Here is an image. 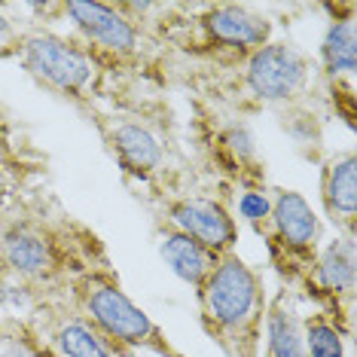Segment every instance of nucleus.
<instances>
[{"label":"nucleus","mask_w":357,"mask_h":357,"mask_svg":"<svg viewBox=\"0 0 357 357\" xmlns=\"http://www.w3.org/2000/svg\"><path fill=\"white\" fill-rule=\"evenodd\" d=\"M263 333H266V357H308L303 321H299V312L287 290H281L266 305Z\"/></svg>","instance_id":"4468645a"},{"label":"nucleus","mask_w":357,"mask_h":357,"mask_svg":"<svg viewBox=\"0 0 357 357\" xmlns=\"http://www.w3.org/2000/svg\"><path fill=\"white\" fill-rule=\"evenodd\" d=\"M110 150L119 168L132 177H150L162 165V144L159 137L141 123H116L107 135Z\"/></svg>","instance_id":"9b49d317"},{"label":"nucleus","mask_w":357,"mask_h":357,"mask_svg":"<svg viewBox=\"0 0 357 357\" xmlns=\"http://www.w3.org/2000/svg\"><path fill=\"white\" fill-rule=\"evenodd\" d=\"M202 28L211 43L226 46V50H259L269 43L272 25L266 15H259L248 6H214L202 15Z\"/></svg>","instance_id":"1a4fd4ad"},{"label":"nucleus","mask_w":357,"mask_h":357,"mask_svg":"<svg viewBox=\"0 0 357 357\" xmlns=\"http://www.w3.org/2000/svg\"><path fill=\"white\" fill-rule=\"evenodd\" d=\"M0 257H3L6 269L25 284L43 281L59 269L52 241L31 223H15L0 235Z\"/></svg>","instance_id":"6e6552de"},{"label":"nucleus","mask_w":357,"mask_h":357,"mask_svg":"<svg viewBox=\"0 0 357 357\" xmlns=\"http://www.w3.org/2000/svg\"><path fill=\"white\" fill-rule=\"evenodd\" d=\"M321 202L327 217L351 238L357 217V159L354 153H336L321 172Z\"/></svg>","instance_id":"9d476101"},{"label":"nucleus","mask_w":357,"mask_h":357,"mask_svg":"<svg viewBox=\"0 0 357 357\" xmlns=\"http://www.w3.org/2000/svg\"><path fill=\"white\" fill-rule=\"evenodd\" d=\"M6 43H15V28H13V22L0 13V46H6Z\"/></svg>","instance_id":"412c9836"},{"label":"nucleus","mask_w":357,"mask_h":357,"mask_svg":"<svg viewBox=\"0 0 357 357\" xmlns=\"http://www.w3.org/2000/svg\"><path fill=\"white\" fill-rule=\"evenodd\" d=\"M321 250V217L296 190H278L269 214V254L290 281L305 278Z\"/></svg>","instance_id":"f03ea898"},{"label":"nucleus","mask_w":357,"mask_h":357,"mask_svg":"<svg viewBox=\"0 0 357 357\" xmlns=\"http://www.w3.org/2000/svg\"><path fill=\"white\" fill-rule=\"evenodd\" d=\"M64 13L70 15V22L77 25L79 34H83L89 43L98 46V50L110 52V55H132L137 50L135 22L119 13L116 6L74 0V3L64 6Z\"/></svg>","instance_id":"0eeeda50"},{"label":"nucleus","mask_w":357,"mask_h":357,"mask_svg":"<svg viewBox=\"0 0 357 357\" xmlns=\"http://www.w3.org/2000/svg\"><path fill=\"white\" fill-rule=\"evenodd\" d=\"M220 150L223 156H229V162L238 168H250L257 165V147H254V135L248 132L245 126H232L220 135Z\"/></svg>","instance_id":"a211bd4d"},{"label":"nucleus","mask_w":357,"mask_h":357,"mask_svg":"<svg viewBox=\"0 0 357 357\" xmlns=\"http://www.w3.org/2000/svg\"><path fill=\"white\" fill-rule=\"evenodd\" d=\"M159 257L165 259V266L172 269L183 284H190L192 290H202V284L208 281L211 269L217 266V259L211 250H205L199 241H192L190 235H183L174 226H165L159 232Z\"/></svg>","instance_id":"ddd939ff"},{"label":"nucleus","mask_w":357,"mask_h":357,"mask_svg":"<svg viewBox=\"0 0 357 357\" xmlns=\"http://www.w3.org/2000/svg\"><path fill=\"white\" fill-rule=\"evenodd\" d=\"M55 348L61 357H110V342L86 321H64L55 330Z\"/></svg>","instance_id":"dca6fc26"},{"label":"nucleus","mask_w":357,"mask_h":357,"mask_svg":"<svg viewBox=\"0 0 357 357\" xmlns=\"http://www.w3.org/2000/svg\"><path fill=\"white\" fill-rule=\"evenodd\" d=\"M34 303L31 287L25 281H0V308H13V312H25Z\"/></svg>","instance_id":"aec40b11"},{"label":"nucleus","mask_w":357,"mask_h":357,"mask_svg":"<svg viewBox=\"0 0 357 357\" xmlns=\"http://www.w3.org/2000/svg\"><path fill=\"white\" fill-rule=\"evenodd\" d=\"M19 59L34 79H40L46 89H52V92H59V95H70V98L83 95L95 74L92 59H89L77 43H70V40H64V37H55V34L22 37Z\"/></svg>","instance_id":"20e7f679"},{"label":"nucleus","mask_w":357,"mask_h":357,"mask_svg":"<svg viewBox=\"0 0 357 357\" xmlns=\"http://www.w3.org/2000/svg\"><path fill=\"white\" fill-rule=\"evenodd\" d=\"M269 214H272V199L266 196L263 190H245L238 196V217L248 220L250 226L263 229V223L269 220Z\"/></svg>","instance_id":"6ab92c4d"},{"label":"nucleus","mask_w":357,"mask_h":357,"mask_svg":"<svg viewBox=\"0 0 357 357\" xmlns=\"http://www.w3.org/2000/svg\"><path fill=\"white\" fill-rule=\"evenodd\" d=\"M266 305L263 275L238 254L217 259L199 290L202 327L229 357H257Z\"/></svg>","instance_id":"f257e3e1"},{"label":"nucleus","mask_w":357,"mask_h":357,"mask_svg":"<svg viewBox=\"0 0 357 357\" xmlns=\"http://www.w3.org/2000/svg\"><path fill=\"white\" fill-rule=\"evenodd\" d=\"M303 336H305L308 357H345L342 330H339L327 314H312V318H305Z\"/></svg>","instance_id":"f3484780"},{"label":"nucleus","mask_w":357,"mask_h":357,"mask_svg":"<svg viewBox=\"0 0 357 357\" xmlns=\"http://www.w3.org/2000/svg\"><path fill=\"white\" fill-rule=\"evenodd\" d=\"M312 77L308 55L294 43H266L250 52L245 83L263 104H287L299 98Z\"/></svg>","instance_id":"39448f33"},{"label":"nucleus","mask_w":357,"mask_h":357,"mask_svg":"<svg viewBox=\"0 0 357 357\" xmlns=\"http://www.w3.org/2000/svg\"><path fill=\"white\" fill-rule=\"evenodd\" d=\"M308 284H314L318 296H330L333 303L351 299L354 294V241L336 238L324 250H318L312 269H308Z\"/></svg>","instance_id":"f8f14e48"},{"label":"nucleus","mask_w":357,"mask_h":357,"mask_svg":"<svg viewBox=\"0 0 357 357\" xmlns=\"http://www.w3.org/2000/svg\"><path fill=\"white\" fill-rule=\"evenodd\" d=\"M83 296V308L92 321V327L101 333L104 339L123 342L132 348H165L159 327L141 305H135L128 294L119 284L107 278H89L79 290Z\"/></svg>","instance_id":"7ed1b4c3"},{"label":"nucleus","mask_w":357,"mask_h":357,"mask_svg":"<svg viewBox=\"0 0 357 357\" xmlns=\"http://www.w3.org/2000/svg\"><path fill=\"white\" fill-rule=\"evenodd\" d=\"M321 64L327 77H351L357 68V31L354 19L333 22L321 40Z\"/></svg>","instance_id":"2eb2a0df"},{"label":"nucleus","mask_w":357,"mask_h":357,"mask_svg":"<svg viewBox=\"0 0 357 357\" xmlns=\"http://www.w3.org/2000/svg\"><path fill=\"white\" fill-rule=\"evenodd\" d=\"M168 226L190 235L192 241H199V245L211 250L214 257L235 254L238 223H235V217L214 199H202V196L177 199L174 205L168 208Z\"/></svg>","instance_id":"423d86ee"}]
</instances>
